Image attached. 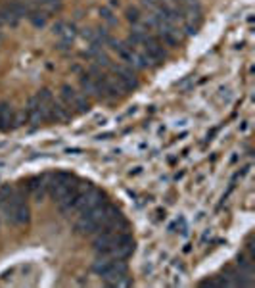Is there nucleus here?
I'll return each mask as SVG.
<instances>
[{
    "mask_svg": "<svg viewBox=\"0 0 255 288\" xmlns=\"http://www.w3.org/2000/svg\"><path fill=\"white\" fill-rule=\"evenodd\" d=\"M35 4H39V8L43 12H58L62 10V0H35Z\"/></svg>",
    "mask_w": 255,
    "mask_h": 288,
    "instance_id": "4468645a",
    "label": "nucleus"
},
{
    "mask_svg": "<svg viewBox=\"0 0 255 288\" xmlns=\"http://www.w3.org/2000/svg\"><path fill=\"white\" fill-rule=\"evenodd\" d=\"M2 41H4V37H2V35H0V46H2Z\"/></svg>",
    "mask_w": 255,
    "mask_h": 288,
    "instance_id": "412c9836",
    "label": "nucleus"
},
{
    "mask_svg": "<svg viewBox=\"0 0 255 288\" xmlns=\"http://www.w3.org/2000/svg\"><path fill=\"white\" fill-rule=\"evenodd\" d=\"M133 250H135L133 236L127 235V233H123V235H116L114 248H112V252H110L108 256L114 258V260H125V258H129V256L133 254Z\"/></svg>",
    "mask_w": 255,
    "mask_h": 288,
    "instance_id": "f03ea898",
    "label": "nucleus"
},
{
    "mask_svg": "<svg viewBox=\"0 0 255 288\" xmlns=\"http://www.w3.org/2000/svg\"><path fill=\"white\" fill-rule=\"evenodd\" d=\"M77 94H79V92L73 89L71 85H64V87H62V98H64V104H66L68 108H73V102H75Z\"/></svg>",
    "mask_w": 255,
    "mask_h": 288,
    "instance_id": "2eb2a0df",
    "label": "nucleus"
},
{
    "mask_svg": "<svg viewBox=\"0 0 255 288\" xmlns=\"http://www.w3.org/2000/svg\"><path fill=\"white\" fill-rule=\"evenodd\" d=\"M52 31H54V35H58L64 43H71L75 37H77V29H75V25L73 23H68V22H56L52 25Z\"/></svg>",
    "mask_w": 255,
    "mask_h": 288,
    "instance_id": "423d86ee",
    "label": "nucleus"
},
{
    "mask_svg": "<svg viewBox=\"0 0 255 288\" xmlns=\"http://www.w3.org/2000/svg\"><path fill=\"white\" fill-rule=\"evenodd\" d=\"M75 231L79 235H93V233H98V223L94 221L89 213H81L75 223Z\"/></svg>",
    "mask_w": 255,
    "mask_h": 288,
    "instance_id": "0eeeda50",
    "label": "nucleus"
},
{
    "mask_svg": "<svg viewBox=\"0 0 255 288\" xmlns=\"http://www.w3.org/2000/svg\"><path fill=\"white\" fill-rule=\"evenodd\" d=\"M27 20L33 23L35 27H45L48 23V14L46 12H43V10H33V12L27 16Z\"/></svg>",
    "mask_w": 255,
    "mask_h": 288,
    "instance_id": "ddd939ff",
    "label": "nucleus"
},
{
    "mask_svg": "<svg viewBox=\"0 0 255 288\" xmlns=\"http://www.w3.org/2000/svg\"><path fill=\"white\" fill-rule=\"evenodd\" d=\"M100 18L108 23V25H117V18L114 16V12L110 8H102L100 10Z\"/></svg>",
    "mask_w": 255,
    "mask_h": 288,
    "instance_id": "a211bd4d",
    "label": "nucleus"
},
{
    "mask_svg": "<svg viewBox=\"0 0 255 288\" xmlns=\"http://www.w3.org/2000/svg\"><path fill=\"white\" fill-rule=\"evenodd\" d=\"M142 2H144L146 6H150V8H154V10H158V8H160V4H162L160 0H142Z\"/></svg>",
    "mask_w": 255,
    "mask_h": 288,
    "instance_id": "6ab92c4d",
    "label": "nucleus"
},
{
    "mask_svg": "<svg viewBox=\"0 0 255 288\" xmlns=\"http://www.w3.org/2000/svg\"><path fill=\"white\" fill-rule=\"evenodd\" d=\"M125 16H127V22L133 23V27H137V25H140V23H142V16H140L139 8H135V6L127 8Z\"/></svg>",
    "mask_w": 255,
    "mask_h": 288,
    "instance_id": "f3484780",
    "label": "nucleus"
},
{
    "mask_svg": "<svg viewBox=\"0 0 255 288\" xmlns=\"http://www.w3.org/2000/svg\"><path fill=\"white\" fill-rule=\"evenodd\" d=\"M114 69V75L123 83V87L127 90H133L139 87V79H137V73L133 71V67L129 66H112Z\"/></svg>",
    "mask_w": 255,
    "mask_h": 288,
    "instance_id": "7ed1b4c3",
    "label": "nucleus"
},
{
    "mask_svg": "<svg viewBox=\"0 0 255 288\" xmlns=\"http://www.w3.org/2000/svg\"><path fill=\"white\" fill-rule=\"evenodd\" d=\"M114 240H116L114 231H98V235H96V238H94L93 246L98 254L108 256V254L112 252V248H114Z\"/></svg>",
    "mask_w": 255,
    "mask_h": 288,
    "instance_id": "39448f33",
    "label": "nucleus"
},
{
    "mask_svg": "<svg viewBox=\"0 0 255 288\" xmlns=\"http://www.w3.org/2000/svg\"><path fill=\"white\" fill-rule=\"evenodd\" d=\"M6 8L16 16V18H27L31 12H33V8H31V4H27V2H22V0H10L8 4H6Z\"/></svg>",
    "mask_w": 255,
    "mask_h": 288,
    "instance_id": "9b49d317",
    "label": "nucleus"
},
{
    "mask_svg": "<svg viewBox=\"0 0 255 288\" xmlns=\"http://www.w3.org/2000/svg\"><path fill=\"white\" fill-rule=\"evenodd\" d=\"M27 192L37 200V202H43V198L46 196V192H48L46 181H45V179H31L29 184H27Z\"/></svg>",
    "mask_w": 255,
    "mask_h": 288,
    "instance_id": "6e6552de",
    "label": "nucleus"
},
{
    "mask_svg": "<svg viewBox=\"0 0 255 288\" xmlns=\"http://www.w3.org/2000/svg\"><path fill=\"white\" fill-rule=\"evenodd\" d=\"M14 115L16 111L8 102H0V131H8L14 127Z\"/></svg>",
    "mask_w": 255,
    "mask_h": 288,
    "instance_id": "9d476101",
    "label": "nucleus"
},
{
    "mask_svg": "<svg viewBox=\"0 0 255 288\" xmlns=\"http://www.w3.org/2000/svg\"><path fill=\"white\" fill-rule=\"evenodd\" d=\"M46 188L48 194L56 202H60V200H64L75 188V183H73V177H70V175H56L50 181H46Z\"/></svg>",
    "mask_w": 255,
    "mask_h": 288,
    "instance_id": "f257e3e1",
    "label": "nucleus"
},
{
    "mask_svg": "<svg viewBox=\"0 0 255 288\" xmlns=\"http://www.w3.org/2000/svg\"><path fill=\"white\" fill-rule=\"evenodd\" d=\"M71 117V111L66 104L62 102H54L48 106V119H56V121H68Z\"/></svg>",
    "mask_w": 255,
    "mask_h": 288,
    "instance_id": "1a4fd4ad",
    "label": "nucleus"
},
{
    "mask_svg": "<svg viewBox=\"0 0 255 288\" xmlns=\"http://www.w3.org/2000/svg\"><path fill=\"white\" fill-rule=\"evenodd\" d=\"M79 83H81V89H83V94H85V96H96V98H100V89H98L94 77H91L89 73L81 75Z\"/></svg>",
    "mask_w": 255,
    "mask_h": 288,
    "instance_id": "f8f14e48",
    "label": "nucleus"
},
{
    "mask_svg": "<svg viewBox=\"0 0 255 288\" xmlns=\"http://www.w3.org/2000/svg\"><path fill=\"white\" fill-rule=\"evenodd\" d=\"M73 108H77L81 113H87V111L91 110V102H89V98L83 92H79L77 98H75V102H73Z\"/></svg>",
    "mask_w": 255,
    "mask_h": 288,
    "instance_id": "dca6fc26",
    "label": "nucleus"
},
{
    "mask_svg": "<svg viewBox=\"0 0 255 288\" xmlns=\"http://www.w3.org/2000/svg\"><path fill=\"white\" fill-rule=\"evenodd\" d=\"M27 119H29L33 125H39V123H43L45 119H48V108L46 106H43V104L37 100V96H33V98L29 100V104H27Z\"/></svg>",
    "mask_w": 255,
    "mask_h": 288,
    "instance_id": "20e7f679",
    "label": "nucleus"
},
{
    "mask_svg": "<svg viewBox=\"0 0 255 288\" xmlns=\"http://www.w3.org/2000/svg\"><path fill=\"white\" fill-rule=\"evenodd\" d=\"M112 6H119V0H112Z\"/></svg>",
    "mask_w": 255,
    "mask_h": 288,
    "instance_id": "aec40b11",
    "label": "nucleus"
},
{
    "mask_svg": "<svg viewBox=\"0 0 255 288\" xmlns=\"http://www.w3.org/2000/svg\"><path fill=\"white\" fill-rule=\"evenodd\" d=\"M2 25H4V22H2V18H0V27H2Z\"/></svg>",
    "mask_w": 255,
    "mask_h": 288,
    "instance_id": "4be33fe9",
    "label": "nucleus"
}]
</instances>
